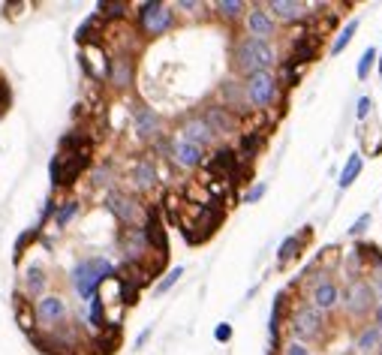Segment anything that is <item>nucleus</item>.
<instances>
[{
	"mask_svg": "<svg viewBox=\"0 0 382 355\" xmlns=\"http://www.w3.org/2000/svg\"><path fill=\"white\" fill-rule=\"evenodd\" d=\"M112 277H118V268H114L105 256H90V259H81L70 271V283H72V289H76L81 304L97 298L99 286H103L105 280H112Z\"/></svg>",
	"mask_w": 382,
	"mask_h": 355,
	"instance_id": "f257e3e1",
	"label": "nucleus"
},
{
	"mask_svg": "<svg viewBox=\"0 0 382 355\" xmlns=\"http://www.w3.org/2000/svg\"><path fill=\"white\" fill-rule=\"evenodd\" d=\"M136 21H139V30H142L148 39H157L172 30L175 10H172V3H163V0H145L136 10Z\"/></svg>",
	"mask_w": 382,
	"mask_h": 355,
	"instance_id": "423d86ee",
	"label": "nucleus"
},
{
	"mask_svg": "<svg viewBox=\"0 0 382 355\" xmlns=\"http://www.w3.org/2000/svg\"><path fill=\"white\" fill-rule=\"evenodd\" d=\"M265 190H268V184H265V181H259V184H253V187H247V193H244V199H241V202L256 205L265 196Z\"/></svg>",
	"mask_w": 382,
	"mask_h": 355,
	"instance_id": "c03bdc74",
	"label": "nucleus"
},
{
	"mask_svg": "<svg viewBox=\"0 0 382 355\" xmlns=\"http://www.w3.org/2000/svg\"><path fill=\"white\" fill-rule=\"evenodd\" d=\"M214 341H217V343H229L232 341V325H229V322H220V325L214 328Z\"/></svg>",
	"mask_w": 382,
	"mask_h": 355,
	"instance_id": "49530a36",
	"label": "nucleus"
},
{
	"mask_svg": "<svg viewBox=\"0 0 382 355\" xmlns=\"http://www.w3.org/2000/svg\"><path fill=\"white\" fill-rule=\"evenodd\" d=\"M81 211V202L79 199H63L54 205V214H52V226L54 229H66L72 220H76V214Z\"/></svg>",
	"mask_w": 382,
	"mask_h": 355,
	"instance_id": "7c9ffc66",
	"label": "nucleus"
},
{
	"mask_svg": "<svg viewBox=\"0 0 382 355\" xmlns=\"http://www.w3.org/2000/svg\"><path fill=\"white\" fill-rule=\"evenodd\" d=\"M373 63H376V48H364L361 57H359V67H355V76H359V81H368Z\"/></svg>",
	"mask_w": 382,
	"mask_h": 355,
	"instance_id": "ea45409f",
	"label": "nucleus"
},
{
	"mask_svg": "<svg viewBox=\"0 0 382 355\" xmlns=\"http://www.w3.org/2000/svg\"><path fill=\"white\" fill-rule=\"evenodd\" d=\"M370 223H373V217H370V211H368V214H361V217H359V220H355V223H352V226H350V232H346V235H350V238H359V235L364 232V229H368V226H370Z\"/></svg>",
	"mask_w": 382,
	"mask_h": 355,
	"instance_id": "a18cd8bd",
	"label": "nucleus"
},
{
	"mask_svg": "<svg viewBox=\"0 0 382 355\" xmlns=\"http://www.w3.org/2000/svg\"><path fill=\"white\" fill-rule=\"evenodd\" d=\"M165 156H169V160L175 163L178 169H184V172H193L199 166H205V151L199 145L187 142V139H181V136L169 139V154H165Z\"/></svg>",
	"mask_w": 382,
	"mask_h": 355,
	"instance_id": "ddd939ff",
	"label": "nucleus"
},
{
	"mask_svg": "<svg viewBox=\"0 0 382 355\" xmlns=\"http://www.w3.org/2000/svg\"><path fill=\"white\" fill-rule=\"evenodd\" d=\"M79 63H81V70H85V76L90 81H105V76H109V52L103 48V43L81 45Z\"/></svg>",
	"mask_w": 382,
	"mask_h": 355,
	"instance_id": "2eb2a0df",
	"label": "nucleus"
},
{
	"mask_svg": "<svg viewBox=\"0 0 382 355\" xmlns=\"http://www.w3.org/2000/svg\"><path fill=\"white\" fill-rule=\"evenodd\" d=\"M265 10H268L274 21H301V19H307V12H310L307 3H301V0H268Z\"/></svg>",
	"mask_w": 382,
	"mask_h": 355,
	"instance_id": "5701e85b",
	"label": "nucleus"
},
{
	"mask_svg": "<svg viewBox=\"0 0 382 355\" xmlns=\"http://www.w3.org/2000/svg\"><path fill=\"white\" fill-rule=\"evenodd\" d=\"M132 130H136V136L142 139V142H157V139L163 136V118L151 105L136 103L132 105Z\"/></svg>",
	"mask_w": 382,
	"mask_h": 355,
	"instance_id": "4468645a",
	"label": "nucleus"
},
{
	"mask_svg": "<svg viewBox=\"0 0 382 355\" xmlns=\"http://www.w3.org/2000/svg\"><path fill=\"white\" fill-rule=\"evenodd\" d=\"M199 118L211 127L214 136H232V133H238V127H241V118H235L229 109H223L220 103H205Z\"/></svg>",
	"mask_w": 382,
	"mask_h": 355,
	"instance_id": "dca6fc26",
	"label": "nucleus"
},
{
	"mask_svg": "<svg viewBox=\"0 0 382 355\" xmlns=\"http://www.w3.org/2000/svg\"><path fill=\"white\" fill-rule=\"evenodd\" d=\"M172 10H181V12H187V15H196L199 10H202V3H199V0H178Z\"/></svg>",
	"mask_w": 382,
	"mask_h": 355,
	"instance_id": "de8ad7c7",
	"label": "nucleus"
},
{
	"mask_svg": "<svg viewBox=\"0 0 382 355\" xmlns=\"http://www.w3.org/2000/svg\"><path fill=\"white\" fill-rule=\"evenodd\" d=\"M181 277H184V265H175V268H169V271H165V277L160 280V283H157V295H165L172 286L178 283Z\"/></svg>",
	"mask_w": 382,
	"mask_h": 355,
	"instance_id": "79ce46f5",
	"label": "nucleus"
},
{
	"mask_svg": "<svg viewBox=\"0 0 382 355\" xmlns=\"http://www.w3.org/2000/svg\"><path fill=\"white\" fill-rule=\"evenodd\" d=\"M90 163H94V148H81V151H72V154H54L52 163H48L52 190L72 187L90 169Z\"/></svg>",
	"mask_w": 382,
	"mask_h": 355,
	"instance_id": "7ed1b4c3",
	"label": "nucleus"
},
{
	"mask_svg": "<svg viewBox=\"0 0 382 355\" xmlns=\"http://www.w3.org/2000/svg\"><path fill=\"white\" fill-rule=\"evenodd\" d=\"M376 355H382V346H379V349H376Z\"/></svg>",
	"mask_w": 382,
	"mask_h": 355,
	"instance_id": "864d4df0",
	"label": "nucleus"
},
{
	"mask_svg": "<svg viewBox=\"0 0 382 355\" xmlns=\"http://www.w3.org/2000/svg\"><path fill=\"white\" fill-rule=\"evenodd\" d=\"M30 316H33V322H37L39 328H43V332H52V328L70 322V304H66L63 295L46 292L43 298L30 301Z\"/></svg>",
	"mask_w": 382,
	"mask_h": 355,
	"instance_id": "6e6552de",
	"label": "nucleus"
},
{
	"mask_svg": "<svg viewBox=\"0 0 382 355\" xmlns=\"http://www.w3.org/2000/svg\"><path fill=\"white\" fill-rule=\"evenodd\" d=\"M145 238H148V247L151 253H157L160 259L169 256V235H165V223L160 217V208H148V217H145Z\"/></svg>",
	"mask_w": 382,
	"mask_h": 355,
	"instance_id": "a211bd4d",
	"label": "nucleus"
},
{
	"mask_svg": "<svg viewBox=\"0 0 382 355\" xmlns=\"http://www.w3.org/2000/svg\"><path fill=\"white\" fill-rule=\"evenodd\" d=\"M241 85H244L247 105H250V109H259V112L274 109V105L280 103V97H283L280 81L274 72H253V76H247Z\"/></svg>",
	"mask_w": 382,
	"mask_h": 355,
	"instance_id": "39448f33",
	"label": "nucleus"
},
{
	"mask_svg": "<svg viewBox=\"0 0 382 355\" xmlns=\"http://www.w3.org/2000/svg\"><path fill=\"white\" fill-rule=\"evenodd\" d=\"M105 81H109L114 90L132 88V81H136V67H132V54L130 52L109 54V76H105Z\"/></svg>",
	"mask_w": 382,
	"mask_h": 355,
	"instance_id": "f3484780",
	"label": "nucleus"
},
{
	"mask_svg": "<svg viewBox=\"0 0 382 355\" xmlns=\"http://www.w3.org/2000/svg\"><path fill=\"white\" fill-rule=\"evenodd\" d=\"M223 220H226V208L220 205V199H211V202L199 205V208H196V220L193 223H184V226H181V232H184L187 244H202V241H208V238H211L223 226Z\"/></svg>",
	"mask_w": 382,
	"mask_h": 355,
	"instance_id": "20e7f679",
	"label": "nucleus"
},
{
	"mask_svg": "<svg viewBox=\"0 0 382 355\" xmlns=\"http://www.w3.org/2000/svg\"><path fill=\"white\" fill-rule=\"evenodd\" d=\"M280 81V88H295L298 81H301V67H295L292 61H283V67H280V72H274Z\"/></svg>",
	"mask_w": 382,
	"mask_h": 355,
	"instance_id": "e433bc0d",
	"label": "nucleus"
},
{
	"mask_svg": "<svg viewBox=\"0 0 382 355\" xmlns=\"http://www.w3.org/2000/svg\"><path fill=\"white\" fill-rule=\"evenodd\" d=\"M220 105L229 109L235 118L241 114H250V105H247V97H244V85L238 79H226L220 85Z\"/></svg>",
	"mask_w": 382,
	"mask_h": 355,
	"instance_id": "6ab92c4d",
	"label": "nucleus"
},
{
	"mask_svg": "<svg viewBox=\"0 0 382 355\" xmlns=\"http://www.w3.org/2000/svg\"><path fill=\"white\" fill-rule=\"evenodd\" d=\"M373 325H376L379 332H382V301L376 304V307H373Z\"/></svg>",
	"mask_w": 382,
	"mask_h": 355,
	"instance_id": "603ef678",
	"label": "nucleus"
},
{
	"mask_svg": "<svg viewBox=\"0 0 382 355\" xmlns=\"http://www.w3.org/2000/svg\"><path fill=\"white\" fill-rule=\"evenodd\" d=\"M127 12H130V3H123V0H99V3H97V15L103 21L127 19Z\"/></svg>",
	"mask_w": 382,
	"mask_h": 355,
	"instance_id": "72a5a7b5",
	"label": "nucleus"
},
{
	"mask_svg": "<svg viewBox=\"0 0 382 355\" xmlns=\"http://www.w3.org/2000/svg\"><path fill=\"white\" fill-rule=\"evenodd\" d=\"M382 346V332L376 325H364L359 334H355V352L359 355H376V349Z\"/></svg>",
	"mask_w": 382,
	"mask_h": 355,
	"instance_id": "c756f323",
	"label": "nucleus"
},
{
	"mask_svg": "<svg viewBox=\"0 0 382 355\" xmlns=\"http://www.w3.org/2000/svg\"><path fill=\"white\" fill-rule=\"evenodd\" d=\"M307 238H310V229H301L298 235L283 238V244L277 247V265H289L292 259H298V256H301V250H304Z\"/></svg>",
	"mask_w": 382,
	"mask_h": 355,
	"instance_id": "cd10ccee",
	"label": "nucleus"
},
{
	"mask_svg": "<svg viewBox=\"0 0 382 355\" xmlns=\"http://www.w3.org/2000/svg\"><path fill=\"white\" fill-rule=\"evenodd\" d=\"M265 148V133H259V130H247L244 136H241V142H238V160L241 163H250L259 156V151Z\"/></svg>",
	"mask_w": 382,
	"mask_h": 355,
	"instance_id": "c85d7f7f",
	"label": "nucleus"
},
{
	"mask_svg": "<svg viewBox=\"0 0 382 355\" xmlns=\"http://www.w3.org/2000/svg\"><path fill=\"white\" fill-rule=\"evenodd\" d=\"M118 250L123 256L127 265H148V256H151V247H148L145 229H121L118 235Z\"/></svg>",
	"mask_w": 382,
	"mask_h": 355,
	"instance_id": "9b49d317",
	"label": "nucleus"
},
{
	"mask_svg": "<svg viewBox=\"0 0 382 355\" xmlns=\"http://www.w3.org/2000/svg\"><path fill=\"white\" fill-rule=\"evenodd\" d=\"M151 334H154V328H151V325H148V328H142V334L136 337V349H142V346H145L148 341H151Z\"/></svg>",
	"mask_w": 382,
	"mask_h": 355,
	"instance_id": "3c124183",
	"label": "nucleus"
},
{
	"mask_svg": "<svg viewBox=\"0 0 382 355\" xmlns=\"http://www.w3.org/2000/svg\"><path fill=\"white\" fill-rule=\"evenodd\" d=\"M205 166H208V172H211V175H217V178H229V175H232V169L238 166V154L232 151V148H217V151H214V156L205 163Z\"/></svg>",
	"mask_w": 382,
	"mask_h": 355,
	"instance_id": "bb28decb",
	"label": "nucleus"
},
{
	"mask_svg": "<svg viewBox=\"0 0 382 355\" xmlns=\"http://www.w3.org/2000/svg\"><path fill=\"white\" fill-rule=\"evenodd\" d=\"M46 289H48V271H46V265L33 262V265L24 268V274H21V292L28 295V301L43 298Z\"/></svg>",
	"mask_w": 382,
	"mask_h": 355,
	"instance_id": "412c9836",
	"label": "nucleus"
},
{
	"mask_svg": "<svg viewBox=\"0 0 382 355\" xmlns=\"http://www.w3.org/2000/svg\"><path fill=\"white\" fill-rule=\"evenodd\" d=\"M130 181H132V187H136L139 193H148V190H154L157 184H160V175H157V166L151 163V156H142V160L132 163Z\"/></svg>",
	"mask_w": 382,
	"mask_h": 355,
	"instance_id": "b1692460",
	"label": "nucleus"
},
{
	"mask_svg": "<svg viewBox=\"0 0 382 355\" xmlns=\"http://www.w3.org/2000/svg\"><path fill=\"white\" fill-rule=\"evenodd\" d=\"M289 332H292V341H301V343L322 337V332H325V313H319L310 304H298L289 313Z\"/></svg>",
	"mask_w": 382,
	"mask_h": 355,
	"instance_id": "1a4fd4ad",
	"label": "nucleus"
},
{
	"mask_svg": "<svg viewBox=\"0 0 382 355\" xmlns=\"http://www.w3.org/2000/svg\"><path fill=\"white\" fill-rule=\"evenodd\" d=\"M280 355H313V352H310V346L301 343V341H289V343L280 346Z\"/></svg>",
	"mask_w": 382,
	"mask_h": 355,
	"instance_id": "37998d69",
	"label": "nucleus"
},
{
	"mask_svg": "<svg viewBox=\"0 0 382 355\" xmlns=\"http://www.w3.org/2000/svg\"><path fill=\"white\" fill-rule=\"evenodd\" d=\"M90 184L112 190V184H114V169H112V163H103V166H94V169H90Z\"/></svg>",
	"mask_w": 382,
	"mask_h": 355,
	"instance_id": "58836bf2",
	"label": "nucleus"
},
{
	"mask_svg": "<svg viewBox=\"0 0 382 355\" xmlns=\"http://www.w3.org/2000/svg\"><path fill=\"white\" fill-rule=\"evenodd\" d=\"M370 289H373V295H376V301H382V274H373V280H368Z\"/></svg>",
	"mask_w": 382,
	"mask_h": 355,
	"instance_id": "8fccbe9b",
	"label": "nucleus"
},
{
	"mask_svg": "<svg viewBox=\"0 0 382 355\" xmlns=\"http://www.w3.org/2000/svg\"><path fill=\"white\" fill-rule=\"evenodd\" d=\"M118 292H121V301H123V307H132V304L139 301V295H142V289H139L136 283H130V280H118Z\"/></svg>",
	"mask_w": 382,
	"mask_h": 355,
	"instance_id": "a19ab883",
	"label": "nucleus"
},
{
	"mask_svg": "<svg viewBox=\"0 0 382 355\" xmlns=\"http://www.w3.org/2000/svg\"><path fill=\"white\" fill-rule=\"evenodd\" d=\"M340 304H343V310L350 313V316L355 319H364L368 313H373V307H376V295H373V289L368 280H350L346 283V289L340 292Z\"/></svg>",
	"mask_w": 382,
	"mask_h": 355,
	"instance_id": "9d476101",
	"label": "nucleus"
},
{
	"mask_svg": "<svg viewBox=\"0 0 382 355\" xmlns=\"http://www.w3.org/2000/svg\"><path fill=\"white\" fill-rule=\"evenodd\" d=\"M105 211L112 214L114 220L121 223L123 229H139V226H145V217H148V208L142 202L136 199L132 193H123V190H109L105 193Z\"/></svg>",
	"mask_w": 382,
	"mask_h": 355,
	"instance_id": "0eeeda50",
	"label": "nucleus"
},
{
	"mask_svg": "<svg viewBox=\"0 0 382 355\" xmlns=\"http://www.w3.org/2000/svg\"><path fill=\"white\" fill-rule=\"evenodd\" d=\"M319 43L322 39L316 34H301L292 39V52H289V61L295 67H304V63H313L319 57Z\"/></svg>",
	"mask_w": 382,
	"mask_h": 355,
	"instance_id": "4be33fe9",
	"label": "nucleus"
},
{
	"mask_svg": "<svg viewBox=\"0 0 382 355\" xmlns=\"http://www.w3.org/2000/svg\"><path fill=\"white\" fill-rule=\"evenodd\" d=\"M355 253L361 256L364 265L373 268V274H382V250H379L376 244H368V241H364V244L355 247Z\"/></svg>",
	"mask_w": 382,
	"mask_h": 355,
	"instance_id": "f704fd0d",
	"label": "nucleus"
},
{
	"mask_svg": "<svg viewBox=\"0 0 382 355\" xmlns=\"http://www.w3.org/2000/svg\"><path fill=\"white\" fill-rule=\"evenodd\" d=\"M370 112H373V103H370V97H361V100H359V121H364Z\"/></svg>",
	"mask_w": 382,
	"mask_h": 355,
	"instance_id": "09e8293b",
	"label": "nucleus"
},
{
	"mask_svg": "<svg viewBox=\"0 0 382 355\" xmlns=\"http://www.w3.org/2000/svg\"><path fill=\"white\" fill-rule=\"evenodd\" d=\"M310 295V307H316L319 313H331L340 304V286L334 283V280H328V283H322V286H316L313 292H307Z\"/></svg>",
	"mask_w": 382,
	"mask_h": 355,
	"instance_id": "393cba45",
	"label": "nucleus"
},
{
	"mask_svg": "<svg viewBox=\"0 0 382 355\" xmlns=\"http://www.w3.org/2000/svg\"><path fill=\"white\" fill-rule=\"evenodd\" d=\"M355 30H359V19H350V21H346V28H343V30H340V34H337V39H334V45H331V57H337V54H340V52H343V48H346V45H350V43H352Z\"/></svg>",
	"mask_w": 382,
	"mask_h": 355,
	"instance_id": "c9c22d12",
	"label": "nucleus"
},
{
	"mask_svg": "<svg viewBox=\"0 0 382 355\" xmlns=\"http://www.w3.org/2000/svg\"><path fill=\"white\" fill-rule=\"evenodd\" d=\"M118 343H121V325L112 322V325L99 328V332L90 337L88 346H94V355H112V352H118Z\"/></svg>",
	"mask_w": 382,
	"mask_h": 355,
	"instance_id": "a878e982",
	"label": "nucleus"
},
{
	"mask_svg": "<svg viewBox=\"0 0 382 355\" xmlns=\"http://www.w3.org/2000/svg\"><path fill=\"white\" fill-rule=\"evenodd\" d=\"M178 136H181V139H187V142H193V145H199L202 151L217 142V136L211 133V127H208V123H205L202 118H199V114H190V118L181 121Z\"/></svg>",
	"mask_w": 382,
	"mask_h": 355,
	"instance_id": "aec40b11",
	"label": "nucleus"
},
{
	"mask_svg": "<svg viewBox=\"0 0 382 355\" xmlns=\"http://www.w3.org/2000/svg\"><path fill=\"white\" fill-rule=\"evenodd\" d=\"M39 235H43V232H39V229H24V232L19 235V241H15V250H12V262H15V265H19V262H21V256L24 253H28V247L33 244V241H37V238Z\"/></svg>",
	"mask_w": 382,
	"mask_h": 355,
	"instance_id": "4c0bfd02",
	"label": "nucleus"
},
{
	"mask_svg": "<svg viewBox=\"0 0 382 355\" xmlns=\"http://www.w3.org/2000/svg\"><path fill=\"white\" fill-rule=\"evenodd\" d=\"M214 12H217V19H223V21H238L241 15L247 12V3L244 0H217Z\"/></svg>",
	"mask_w": 382,
	"mask_h": 355,
	"instance_id": "473e14b6",
	"label": "nucleus"
},
{
	"mask_svg": "<svg viewBox=\"0 0 382 355\" xmlns=\"http://www.w3.org/2000/svg\"><path fill=\"white\" fill-rule=\"evenodd\" d=\"M274 34H277V21L268 15L265 3H253L250 10L244 12V37L250 39H262V43H271Z\"/></svg>",
	"mask_w": 382,
	"mask_h": 355,
	"instance_id": "f8f14e48",
	"label": "nucleus"
},
{
	"mask_svg": "<svg viewBox=\"0 0 382 355\" xmlns=\"http://www.w3.org/2000/svg\"><path fill=\"white\" fill-rule=\"evenodd\" d=\"M361 169H364L361 154H350V160L343 163V172H340V178H337V187L340 190H350L355 184V178L361 175Z\"/></svg>",
	"mask_w": 382,
	"mask_h": 355,
	"instance_id": "2f4dec72",
	"label": "nucleus"
},
{
	"mask_svg": "<svg viewBox=\"0 0 382 355\" xmlns=\"http://www.w3.org/2000/svg\"><path fill=\"white\" fill-rule=\"evenodd\" d=\"M232 67L244 79L253 76V72H274V67H277V52H274L271 43L241 37L235 48H232Z\"/></svg>",
	"mask_w": 382,
	"mask_h": 355,
	"instance_id": "f03ea898",
	"label": "nucleus"
}]
</instances>
